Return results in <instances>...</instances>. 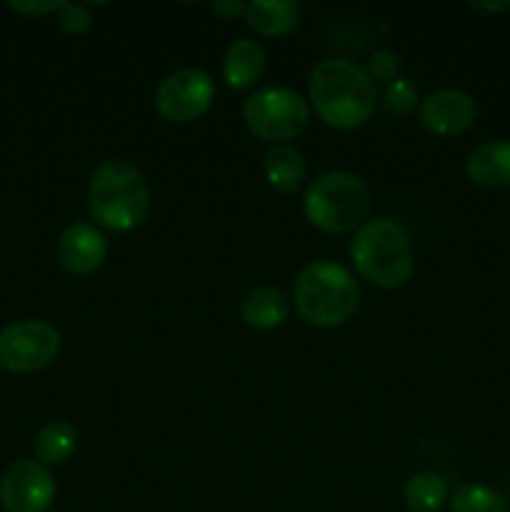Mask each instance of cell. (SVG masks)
<instances>
[{
    "instance_id": "obj_1",
    "label": "cell",
    "mask_w": 510,
    "mask_h": 512,
    "mask_svg": "<svg viewBox=\"0 0 510 512\" xmlns=\"http://www.w3.org/2000/svg\"><path fill=\"white\" fill-rule=\"evenodd\" d=\"M308 103L328 128L358 130L378 108V88L365 68L345 58L320 60L308 78Z\"/></svg>"
},
{
    "instance_id": "obj_2",
    "label": "cell",
    "mask_w": 510,
    "mask_h": 512,
    "mask_svg": "<svg viewBox=\"0 0 510 512\" xmlns=\"http://www.w3.org/2000/svg\"><path fill=\"white\" fill-rule=\"evenodd\" d=\"M150 208L153 190L128 160L108 158L90 173L88 213L100 230L130 233L148 220Z\"/></svg>"
},
{
    "instance_id": "obj_3",
    "label": "cell",
    "mask_w": 510,
    "mask_h": 512,
    "mask_svg": "<svg viewBox=\"0 0 510 512\" xmlns=\"http://www.w3.org/2000/svg\"><path fill=\"white\" fill-rule=\"evenodd\" d=\"M350 260L355 273L370 285L398 290L415 273V250L410 235L390 218H373L355 230L350 240Z\"/></svg>"
},
{
    "instance_id": "obj_4",
    "label": "cell",
    "mask_w": 510,
    "mask_h": 512,
    "mask_svg": "<svg viewBox=\"0 0 510 512\" xmlns=\"http://www.w3.org/2000/svg\"><path fill=\"white\" fill-rule=\"evenodd\" d=\"M293 303L308 325L338 328L358 310L360 285L345 265L333 260H313L295 278Z\"/></svg>"
},
{
    "instance_id": "obj_5",
    "label": "cell",
    "mask_w": 510,
    "mask_h": 512,
    "mask_svg": "<svg viewBox=\"0 0 510 512\" xmlns=\"http://www.w3.org/2000/svg\"><path fill=\"white\" fill-rule=\"evenodd\" d=\"M370 203L368 185L358 175L328 170L305 188L303 215L320 233L345 235L368 223Z\"/></svg>"
},
{
    "instance_id": "obj_6",
    "label": "cell",
    "mask_w": 510,
    "mask_h": 512,
    "mask_svg": "<svg viewBox=\"0 0 510 512\" xmlns=\"http://www.w3.org/2000/svg\"><path fill=\"white\" fill-rule=\"evenodd\" d=\"M310 103L293 88H258L245 98L243 120L250 133L270 145L298 138L310 123Z\"/></svg>"
},
{
    "instance_id": "obj_7",
    "label": "cell",
    "mask_w": 510,
    "mask_h": 512,
    "mask_svg": "<svg viewBox=\"0 0 510 512\" xmlns=\"http://www.w3.org/2000/svg\"><path fill=\"white\" fill-rule=\"evenodd\" d=\"M60 330L48 320H18L0 330V368L8 373H35L58 358Z\"/></svg>"
},
{
    "instance_id": "obj_8",
    "label": "cell",
    "mask_w": 510,
    "mask_h": 512,
    "mask_svg": "<svg viewBox=\"0 0 510 512\" xmlns=\"http://www.w3.org/2000/svg\"><path fill=\"white\" fill-rule=\"evenodd\" d=\"M215 100V83L203 68H178L160 80L155 90V110L175 125L203 118Z\"/></svg>"
},
{
    "instance_id": "obj_9",
    "label": "cell",
    "mask_w": 510,
    "mask_h": 512,
    "mask_svg": "<svg viewBox=\"0 0 510 512\" xmlns=\"http://www.w3.org/2000/svg\"><path fill=\"white\" fill-rule=\"evenodd\" d=\"M55 493L53 473L38 460H13L0 475V505L5 512H48Z\"/></svg>"
},
{
    "instance_id": "obj_10",
    "label": "cell",
    "mask_w": 510,
    "mask_h": 512,
    "mask_svg": "<svg viewBox=\"0 0 510 512\" xmlns=\"http://www.w3.org/2000/svg\"><path fill=\"white\" fill-rule=\"evenodd\" d=\"M418 120L428 133L453 138L465 133L478 120V100L460 88H440L420 100Z\"/></svg>"
},
{
    "instance_id": "obj_11",
    "label": "cell",
    "mask_w": 510,
    "mask_h": 512,
    "mask_svg": "<svg viewBox=\"0 0 510 512\" xmlns=\"http://www.w3.org/2000/svg\"><path fill=\"white\" fill-rule=\"evenodd\" d=\"M55 258L65 273L88 278L95 270L103 268L108 258V240L98 225L73 223L60 233L55 243Z\"/></svg>"
},
{
    "instance_id": "obj_12",
    "label": "cell",
    "mask_w": 510,
    "mask_h": 512,
    "mask_svg": "<svg viewBox=\"0 0 510 512\" xmlns=\"http://www.w3.org/2000/svg\"><path fill=\"white\" fill-rule=\"evenodd\" d=\"M465 173L478 188H510V140H488L470 150Z\"/></svg>"
},
{
    "instance_id": "obj_13",
    "label": "cell",
    "mask_w": 510,
    "mask_h": 512,
    "mask_svg": "<svg viewBox=\"0 0 510 512\" xmlns=\"http://www.w3.org/2000/svg\"><path fill=\"white\" fill-rule=\"evenodd\" d=\"M290 308H293V303L283 290L260 285L240 300V318L250 330L268 333V330L280 328L288 320Z\"/></svg>"
},
{
    "instance_id": "obj_14",
    "label": "cell",
    "mask_w": 510,
    "mask_h": 512,
    "mask_svg": "<svg viewBox=\"0 0 510 512\" xmlns=\"http://www.w3.org/2000/svg\"><path fill=\"white\" fill-rule=\"evenodd\" d=\"M303 20V5L295 0H250L245 8V23L255 35L280 38L293 33Z\"/></svg>"
},
{
    "instance_id": "obj_15",
    "label": "cell",
    "mask_w": 510,
    "mask_h": 512,
    "mask_svg": "<svg viewBox=\"0 0 510 512\" xmlns=\"http://www.w3.org/2000/svg\"><path fill=\"white\" fill-rule=\"evenodd\" d=\"M265 70V48L253 38H238L223 55V80L230 90L255 88Z\"/></svg>"
},
{
    "instance_id": "obj_16",
    "label": "cell",
    "mask_w": 510,
    "mask_h": 512,
    "mask_svg": "<svg viewBox=\"0 0 510 512\" xmlns=\"http://www.w3.org/2000/svg\"><path fill=\"white\" fill-rule=\"evenodd\" d=\"M263 175L273 190L283 195H295L303 188L308 163L295 145H273L263 158Z\"/></svg>"
},
{
    "instance_id": "obj_17",
    "label": "cell",
    "mask_w": 510,
    "mask_h": 512,
    "mask_svg": "<svg viewBox=\"0 0 510 512\" xmlns=\"http://www.w3.org/2000/svg\"><path fill=\"white\" fill-rule=\"evenodd\" d=\"M33 445L35 455H38V463H43L45 468L48 465H63L78 450V430L68 420H48L38 430Z\"/></svg>"
},
{
    "instance_id": "obj_18",
    "label": "cell",
    "mask_w": 510,
    "mask_h": 512,
    "mask_svg": "<svg viewBox=\"0 0 510 512\" xmlns=\"http://www.w3.org/2000/svg\"><path fill=\"white\" fill-rule=\"evenodd\" d=\"M403 503L410 512H438L448 503V485L433 470L413 473L403 485Z\"/></svg>"
},
{
    "instance_id": "obj_19",
    "label": "cell",
    "mask_w": 510,
    "mask_h": 512,
    "mask_svg": "<svg viewBox=\"0 0 510 512\" xmlns=\"http://www.w3.org/2000/svg\"><path fill=\"white\" fill-rule=\"evenodd\" d=\"M448 503L450 512H510L503 493L480 483L458 485Z\"/></svg>"
},
{
    "instance_id": "obj_20",
    "label": "cell",
    "mask_w": 510,
    "mask_h": 512,
    "mask_svg": "<svg viewBox=\"0 0 510 512\" xmlns=\"http://www.w3.org/2000/svg\"><path fill=\"white\" fill-rule=\"evenodd\" d=\"M383 105H385V110L393 115H410L415 108H420L418 88H415V85L405 78L393 80V83L385 85Z\"/></svg>"
},
{
    "instance_id": "obj_21",
    "label": "cell",
    "mask_w": 510,
    "mask_h": 512,
    "mask_svg": "<svg viewBox=\"0 0 510 512\" xmlns=\"http://www.w3.org/2000/svg\"><path fill=\"white\" fill-rule=\"evenodd\" d=\"M400 68H403L400 55L388 48H380L368 58V68H365V73H368V78L373 80L375 85H388L400 78Z\"/></svg>"
},
{
    "instance_id": "obj_22",
    "label": "cell",
    "mask_w": 510,
    "mask_h": 512,
    "mask_svg": "<svg viewBox=\"0 0 510 512\" xmlns=\"http://www.w3.org/2000/svg\"><path fill=\"white\" fill-rule=\"evenodd\" d=\"M58 23L68 35H85L93 25V13L83 3H60Z\"/></svg>"
},
{
    "instance_id": "obj_23",
    "label": "cell",
    "mask_w": 510,
    "mask_h": 512,
    "mask_svg": "<svg viewBox=\"0 0 510 512\" xmlns=\"http://www.w3.org/2000/svg\"><path fill=\"white\" fill-rule=\"evenodd\" d=\"M8 8H13L15 13L30 15V18H40V15L58 13L60 0H10Z\"/></svg>"
},
{
    "instance_id": "obj_24",
    "label": "cell",
    "mask_w": 510,
    "mask_h": 512,
    "mask_svg": "<svg viewBox=\"0 0 510 512\" xmlns=\"http://www.w3.org/2000/svg\"><path fill=\"white\" fill-rule=\"evenodd\" d=\"M245 8H248V3H240V0H218V3L210 5V10L223 20H235L240 15L245 18Z\"/></svg>"
},
{
    "instance_id": "obj_25",
    "label": "cell",
    "mask_w": 510,
    "mask_h": 512,
    "mask_svg": "<svg viewBox=\"0 0 510 512\" xmlns=\"http://www.w3.org/2000/svg\"><path fill=\"white\" fill-rule=\"evenodd\" d=\"M470 8L478 10V13H503L510 8V0H473Z\"/></svg>"
}]
</instances>
